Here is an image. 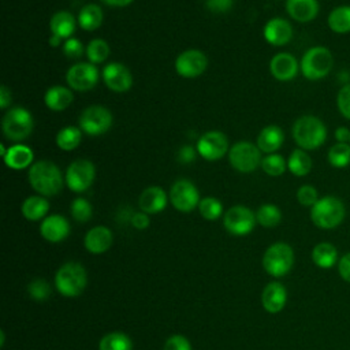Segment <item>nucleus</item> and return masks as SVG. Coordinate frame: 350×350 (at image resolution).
<instances>
[{
  "instance_id": "f257e3e1",
  "label": "nucleus",
  "mask_w": 350,
  "mask_h": 350,
  "mask_svg": "<svg viewBox=\"0 0 350 350\" xmlns=\"http://www.w3.org/2000/svg\"><path fill=\"white\" fill-rule=\"evenodd\" d=\"M27 180L31 189L44 197L59 194L66 183L59 165L51 160L34 161L27 171Z\"/></svg>"
},
{
  "instance_id": "f03ea898",
  "label": "nucleus",
  "mask_w": 350,
  "mask_h": 350,
  "mask_svg": "<svg viewBox=\"0 0 350 350\" xmlns=\"http://www.w3.org/2000/svg\"><path fill=\"white\" fill-rule=\"evenodd\" d=\"M293 139L304 150H316L327 139V126L314 115L299 116L291 127Z\"/></svg>"
},
{
  "instance_id": "7ed1b4c3",
  "label": "nucleus",
  "mask_w": 350,
  "mask_h": 350,
  "mask_svg": "<svg viewBox=\"0 0 350 350\" xmlns=\"http://www.w3.org/2000/svg\"><path fill=\"white\" fill-rule=\"evenodd\" d=\"M345 215V204L335 196H324L310 208V219L313 224L321 230L338 227L343 221Z\"/></svg>"
},
{
  "instance_id": "20e7f679",
  "label": "nucleus",
  "mask_w": 350,
  "mask_h": 350,
  "mask_svg": "<svg viewBox=\"0 0 350 350\" xmlns=\"http://www.w3.org/2000/svg\"><path fill=\"white\" fill-rule=\"evenodd\" d=\"M334 67V56L327 46L316 45L302 55L299 62L301 74L309 81L325 78Z\"/></svg>"
},
{
  "instance_id": "39448f33",
  "label": "nucleus",
  "mask_w": 350,
  "mask_h": 350,
  "mask_svg": "<svg viewBox=\"0 0 350 350\" xmlns=\"http://www.w3.org/2000/svg\"><path fill=\"white\" fill-rule=\"evenodd\" d=\"M34 129L31 113L23 107L10 108L1 119V131L7 139L21 144L30 137Z\"/></svg>"
},
{
  "instance_id": "423d86ee",
  "label": "nucleus",
  "mask_w": 350,
  "mask_h": 350,
  "mask_svg": "<svg viewBox=\"0 0 350 350\" xmlns=\"http://www.w3.org/2000/svg\"><path fill=\"white\" fill-rule=\"evenodd\" d=\"M86 282L88 276L85 268L74 261L62 265L55 276L57 291L68 298L81 295L86 287Z\"/></svg>"
},
{
  "instance_id": "0eeeda50",
  "label": "nucleus",
  "mask_w": 350,
  "mask_h": 350,
  "mask_svg": "<svg viewBox=\"0 0 350 350\" xmlns=\"http://www.w3.org/2000/svg\"><path fill=\"white\" fill-rule=\"evenodd\" d=\"M230 165L242 174L254 172L261 165V150L249 141H238L228 150Z\"/></svg>"
},
{
  "instance_id": "6e6552de",
  "label": "nucleus",
  "mask_w": 350,
  "mask_h": 350,
  "mask_svg": "<svg viewBox=\"0 0 350 350\" xmlns=\"http://www.w3.org/2000/svg\"><path fill=\"white\" fill-rule=\"evenodd\" d=\"M294 264V252L290 245L278 242L271 245L262 256V267L271 276L280 278L290 272Z\"/></svg>"
},
{
  "instance_id": "1a4fd4ad",
  "label": "nucleus",
  "mask_w": 350,
  "mask_h": 350,
  "mask_svg": "<svg viewBox=\"0 0 350 350\" xmlns=\"http://www.w3.org/2000/svg\"><path fill=\"white\" fill-rule=\"evenodd\" d=\"M113 118L111 111L104 107V105H89L86 107L78 119V126L82 130V133L90 135V137H96V135H101L105 134L111 126H112Z\"/></svg>"
},
{
  "instance_id": "9d476101",
  "label": "nucleus",
  "mask_w": 350,
  "mask_h": 350,
  "mask_svg": "<svg viewBox=\"0 0 350 350\" xmlns=\"http://www.w3.org/2000/svg\"><path fill=\"white\" fill-rule=\"evenodd\" d=\"M96 167L88 159H77L66 170L64 179L67 187L74 193L86 191L94 182Z\"/></svg>"
},
{
  "instance_id": "9b49d317",
  "label": "nucleus",
  "mask_w": 350,
  "mask_h": 350,
  "mask_svg": "<svg viewBox=\"0 0 350 350\" xmlns=\"http://www.w3.org/2000/svg\"><path fill=\"white\" fill-rule=\"evenodd\" d=\"M200 193L196 185L189 179H178L170 189V202L172 206L183 213H189L198 208Z\"/></svg>"
},
{
  "instance_id": "f8f14e48",
  "label": "nucleus",
  "mask_w": 350,
  "mask_h": 350,
  "mask_svg": "<svg viewBox=\"0 0 350 350\" xmlns=\"http://www.w3.org/2000/svg\"><path fill=\"white\" fill-rule=\"evenodd\" d=\"M197 153L208 161H216L228 154L230 145L228 138L219 130H211L204 133L196 145Z\"/></svg>"
},
{
  "instance_id": "ddd939ff",
  "label": "nucleus",
  "mask_w": 350,
  "mask_h": 350,
  "mask_svg": "<svg viewBox=\"0 0 350 350\" xmlns=\"http://www.w3.org/2000/svg\"><path fill=\"white\" fill-rule=\"evenodd\" d=\"M66 82L71 90H90L98 82V70L90 62H78L67 70Z\"/></svg>"
},
{
  "instance_id": "4468645a",
  "label": "nucleus",
  "mask_w": 350,
  "mask_h": 350,
  "mask_svg": "<svg viewBox=\"0 0 350 350\" xmlns=\"http://www.w3.org/2000/svg\"><path fill=\"white\" fill-rule=\"evenodd\" d=\"M256 215L243 205H234L231 206L223 217L224 228L237 237H242L253 231L256 226Z\"/></svg>"
},
{
  "instance_id": "2eb2a0df",
  "label": "nucleus",
  "mask_w": 350,
  "mask_h": 350,
  "mask_svg": "<svg viewBox=\"0 0 350 350\" xmlns=\"http://www.w3.org/2000/svg\"><path fill=\"white\" fill-rule=\"evenodd\" d=\"M175 71L183 78H197L208 67V57L200 49H186L175 59Z\"/></svg>"
},
{
  "instance_id": "dca6fc26",
  "label": "nucleus",
  "mask_w": 350,
  "mask_h": 350,
  "mask_svg": "<svg viewBox=\"0 0 350 350\" xmlns=\"http://www.w3.org/2000/svg\"><path fill=\"white\" fill-rule=\"evenodd\" d=\"M104 85L115 92V93H124L131 89L133 86V74L131 71L122 63L112 62L108 63L101 72Z\"/></svg>"
},
{
  "instance_id": "f3484780",
  "label": "nucleus",
  "mask_w": 350,
  "mask_h": 350,
  "mask_svg": "<svg viewBox=\"0 0 350 350\" xmlns=\"http://www.w3.org/2000/svg\"><path fill=\"white\" fill-rule=\"evenodd\" d=\"M299 71V63L294 55L288 52H279L272 56L269 62L271 75L280 82H288L297 77Z\"/></svg>"
},
{
  "instance_id": "a211bd4d",
  "label": "nucleus",
  "mask_w": 350,
  "mask_h": 350,
  "mask_svg": "<svg viewBox=\"0 0 350 350\" xmlns=\"http://www.w3.org/2000/svg\"><path fill=\"white\" fill-rule=\"evenodd\" d=\"M293 33L291 23L284 18H272L262 29L265 41L273 46H283L288 44L293 38Z\"/></svg>"
},
{
  "instance_id": "6ab92c4d",
  "label": "nucleus",
  "mask_w": 350,
  "mask_h": 350,
  "mask_svg": "<svg viewBox=\"0 0 350 350\" xmlns=\"http://www.w3.org/2000/svg\"><path fill=\"white\" fill-rule=\"evenodd\" d=\"M40 234L48 242H62L70 234V223L62 215L46 216L40 224Z\"/></svg>"
},
{
  "instance_id": "aec40b11",
  "label": "nucleus",
  "mask_w": 350,
  "mask_h": 350,
  "mask_svg": "<svg viewBox=\"0 0 350 350\" xmlns=\"http://www.w3.org/2000/svg\"><path fill=\"white\" fill-rule=\"evenodd\" d=\"M167 194L160 186H149L138 197V206L145 213H159L167 206Z\"/></svg>"
},
{
  "instance_id": "412c9836",
  "label": "nucleus",
  "mask_w": 350,
  "mask_h": 350,
  "mask_svg": "<svg viewBox=\"0 0 350 350\" xmlns=\"http://www.w3.org/2000/svg\"><path fill=\"white\" fill-rule=\"evenodd\" d=\"M112 238V231L108 227L96 226L86 232L83 245L88 249V252L93 254H101L111 247Z\"/></svg>"
},
{
  "instance_id": "4be33fe9",
  "label": "nucleus",
  "mask_w": 350,
  "mask_h": 350,
  "mask_svg": "<svg viewBox=\"0 0 350 350\" xmlns=\"http://www.w3.org/2000/svg\"><path fill=\"white\" fill-rule=\"evenodd\" d=\"M286 11L291 19L306 23L317 16L320 5L317 0H286Z\"/></svg>"
},
{
  "instance_id": "5701e85b",
  "label": "nucleus",
  "mask_w": 350,
  "mask_h": 350,
  "mask_svg": "<svg viewBox=\"0 0 350 350\" xmlns=\"http://www.w3.org/2000/svg\"><path fill=\"white\" fill-rule=\"evenodd\" d=\"M287 301V291L284 286L279 282H271L265 286L261 294V302L267 312L278 313L280 312Z\"/></svg>"
},
{
  "instance_id": "b1692460",
  "label": "nucleus",
  "mask_w": 350,
  "mask_h": 350,
  "mask_svg": "<svg viewBox=\"0 0 350 350\" xmlns=\"http://www.w3.org/2000/svg\"><path fill=\"white\" fill-rule=\"evenodd\" d=\"M3 160L8 168L19 171L31 167V164L34 163V153L27 145L15 144L8 148Z\"/></svg>"
},
{
  "instance_id": "393cba45",
  "label": "nucleus",
  "mask_w": 350,
  "mask_h": 350,
  "mask_svg": "<svg viewBox=\"0 0 350 350\" xmlns=\"http://www.w3.org/2000/svg\"><path fill=\"white\" fill-rule=\"evenodd\" d=\"M284 142V133L276 124L265 126L257 135V146L262 153H276Z\"/></svg>"
},
{
  "instance_id": "a878e982",
  "label": "nucleus",
  "mask_w": 350,
  "mask_h": 350,
  "mask_svg": "<svg viewBox=\"0 0 350 350\" xmlns=\"http://www.w3.org/2000/svg\"><path fill=\"white\" fill-rule=\"evenodd\" d=\"M72 101H74L72 90L62 85L51 86L44 94V104L46 105V108L55 112L64 111L71 105Z\"/></svg>"
},
{
  "instance_id": "bb28decb",
  "label": "nucleus",
  "mask_w": 350,
  "mask_h": 350,
  "mask_svg": "<svg viewBox=\"0 0 350 350\" xmlns=\"http://www.w3.org/2000/svg\"><path fill=\"white\" fill-rule=\"evenodd\" d=\"M78 21L75 16L68 11H57L51 16L49 21V29L51 34L60 37L62 40H67L72 37V33L75 31Z\"/></svg>"
},
{
  "instance_id": "cd10ccee",
  "label": "nucleus",
  "mask_w": 350,
  "mask_h": 350,
  "mask_svg": "<svg viewBox=\"0 0 350 350\" xmlns=\"http://www.w3.org/2000/svg\"><path fill=\"white\" fill-rule=\"evenodd\" d=\"M104 19V14L103 10L98 4L90 3L83 5L77 16L78 21V26L85 30V31H94L97 30Z\"/></svg>"
},
{
  "instance_id": "c85d7f7f",
  "label": "nucleus",
  "mask_w": 350,
  "mask_h": 350,
  "mask_svg": "<svg viewBox=\"0 0 350 350\" xmlns=\"http://www.w3.org/2000/svg\"><path fill=\"white\" fill-rule=\"evenodd\" d=\"M21 211L27 220L37 221L46 217V213L49 211V202L44 196H30L22 202Z\"/></svg>"
},
{
  "instance_id": "c756f323",
  "label": "nucleus",
  "mask_w": 350,
  "mask_h": 350,
  "mask_svg": "<svg viewBox=\"0 0 350 350\" xmlns=\"http://www.w3.org/2000/svg\"><path fill=\"white\" fill-rule=\"evenodd\" d=\"M327 25L336 34L350 33V4H340L332 8L327 16Z\"/></svg>"
},
{
  "instance_id": "7c9ffc66",
  "label": "nucleus",
  "mask_w": 350,
  "mask_h": 350,
  "mask_svg": "<svg viewBox=\"0 0 350 350\" xmlns=\"http://www.w3.org/2000/svg\"><path fill=\"white\" fill-rule=\"evenodd\" d=\"M312 157L309 156L308 150H304L301 148H295L287 159V170L294 176H306L312 171Z\"/></svg>"
},
{
  "instance_id": "2f4dec72",
  "label": "nucleus",
  "mask_w": 350,
  "mask_h": 350,
  "mask_svg": "<svg viewBox=\"0 0 350 350\" xmlns=\"http://www.w3.org/2000/svg\"><path fill=\"white\" fill-rule=\"evenodd\" d=\"M312 260L317 267L323 269H328L336 264L338 250L329 242L317 243L312 250Z\"/></svg>"
},
{
  "instance_id": "473e14b6",
  "label": "nucleus",
  "mask_w": 350,
  "mask_h": 350,
  "mask_svg": "<svg viewBox=\"0 0 350 350\" xmlns=\"http://www.w3.org/2000/svg\"><path fill=\"white\" fill-rule=\"evenodd\" d=\"M82 139V130L77 126H66L60 129L55 137L56 145L59 149L71 152L77 149Z\"/></svg>"
},
{
  "instance_id": "72a5a7b5",
  "label": "nucleus",
  "mask_w": 350,
  "mask_h": 350,
  "mask_svg": "<svg viewBox=\"0 0 350 350\" xmlns=\"http://www.w3.org/2000/svg\"><path fill=\"white\" fill-rule=\"evenodd\" d=\"M85 53H86V57L90 63L100 64V63H104L109 57L111 48H109V44L105 40L93 38L88 42Z\"/></svg>"
},
{
  "instance_id": "f704fd0d",
  "label": "nucleus",
  "mask_w": 350,
  "mask_h": 350,
  "mask_svg": "<svg viewBox=\"0 0 350 350\" xmlns=\"http://www.w3.org/2000/svg\"><path fill=\"white\" fill-rule=\"evenodd\" d=\"M327 160L334 168H346L350 164V144H334L327 152Z\"/></svg>"
},
{
  "instance_id": "c9c22d12",
  "label": "nucleus",
  "mask_w": 350,
  "mask_h": 350,
  "mask_svg": "<svg viewBox=\"0 0 350 350\" xmlns=\"http://www.w3.org/2000/svg\"><path fill=\"white\" fill-rule=\"evenodd\" d=\"M131 339L123 332H109L98 343V350H131Z\"/></svg>"
},
{
  "instance_id": "e433bc0d",
  "label": "nucleus",
  "mask_w": 350,
  "mask_h": 350,
  "mask_svg": "<svg viewBox=\"0 0 350 350\" xmlns=\"http://www.w3.org/2000/svg\"><path fill=\"white\" fill-rule=\"evenodd\" d=\"M256 220L265 228L276 227L282 220L280 209L273 204H264L256 212Z\"/></svg>"
},
{
  "instance_id": "4c0bfd02",
  "label": "nucleus",
  "mask_w": 350,
  "mask_h": 350,
  "mask_svg": "<svg viewBox=\"0 0 350 350\" xmlns=\"http://www.w3.org/2000/svg\"><path fill=\"white\" fill-rule=\"evenodd\" d=\"M260 167L269 176H280L287 170V160L279 153H269L262 157Z\"/></svg>"
},
{
  "instance_id": "58836bf2",
  "label": "nucleus",
  "mask_w": 350,
  "mask_h": 350,
  "mask_svg": "<svg viewBox=\"0 0 350 350\" xmlns=\"http://www.w3.org/2000/svg\"><path fill=\"white\" fill-rule=\"evenodd\" d=\"M200 215L206 220H216L223 213L221 202L215 197H205L198 204Z\"/></svg>"
},
{
  "instance_id": "ea45409f",
  "label": "nucleus",
  "mask_w": 350,
  "mask_h": 350,
  "mask_svg": "<svg viewBox=\"0 0 350 350\" xmlns=\"http://www.w3.org/2000/svg\"><path fill=\"white\" fill-rule=\"evenodd\" d=\"M70 211H71L72 219L79 221V223L89 221L92 219V215H93V208H92L90 202L86 198H82V197H78V198L72 200Z\"/></svg>"
},
{
  "instance_id": "a19ab883",
  "label": "nucleus",
  "mask_w": 350,
  "mask_h": 350,
  "mask_svg": "<svg viewBox=\"0 0 350 350\" xmlns=\"http://www.w3.org/2000/svg\"><path fill=\"white\" fill-rule=\"evenodd\" d=\"M319 191L314 186L312 185H302L297 190V201L302 206H309L312 208L317 201H319Z\"/></svg>"
},
{
  "instance_id": "79ce46f5",
  "label": "nucleus",
  "mask_w": 350,
  "mask_h": 350,
  "mask_svg": "<svg viewBox=\"0 0 350 350\" xmlns=\"http://www.w3.org/2000/svg\"><path fill=\"white\" fill-rule=\"evenodd\" d=\"M29 295L36 299V301H45L51 295V286L48 284L46 280L42 279H36L29 283L27 286Z\"/></svg>"
},
{
  "instance_id": "37998d69",
  "label": "nucleus",
  "mask_w": 350,
  "mask_h": 350,
  "mask_svg": "<svg viewBox=\"0 0 350 350\" xmlns=\"http://www.w3.org/2000/svg\"><path fill=\"white\" fill-rule=\"evenodd\" d=\"M336 107L339 113L350 120V83H345L336 94Z\"/></svg>"
},
{
  "instance_id": "c03bdc74",
  "label": "nucleus",
  "mask_w": 350,
  "mask_h": 350,
  "mask_svg": "<svg viewBox=\"0 0 350 350\" xmlns=\"http://www.w3.org/2000/svg\"><path fill=\"white\" fill-rule=\"evenodd\" d=\"M62 48H63L64 56L71 60L79 59L83 55V52L86 51V48L82 45V42L75 37H70V38L64 40Z\"/></svg>"
},
{
  "instance_id": "a18cd8bd",
  "label": "nucleus",
  "mask_w": 350,
  "mask_h": 350,
  "mask_svg": "<svg viewBox=\"0 0 350 350\" xmlns=\"http://www.w3.org/2000/svg\"><path fill=\"white\" fill-rule=\"evenodd\" d=\"M163 350H191V346L183 335H172L165 340Z\"/></svg>"
},
{
  "instance_id": "49530a36",
  "label": "nucleus",
  "mask_w": 350,
  "mask_h": 350,
  "mask_svg": "<svg viewBox=\"0 0 350 350\" xmlns=\"http://www.w3.org/2000/svg\"><path fill=\"white\" fill-rule=\"evenodd\" d=\"M234 0H205V7L215 14H223L231 10Z\"/></svg>"
},
{
  "instance_id": "de8ad7c7",
  "label": "nucleus",
  "mask_w": 350,
  "mask_h": 350,
  "mask_svg": "<svg viewBox=\"0 0 350 350\" xmlns=\"http://www.w3.org/2000/svg\"><path fill=\"white\" fill-rule=\"evenodd\" d=\"M197 149L191 145H183L178 150V161L182 164H189L196 160Z\"/></svg>"
},
{
  "instance_id": "09e8293b",
  "label": "nucleus",
  "mask_w": 350,
  "mask_h": 350,
  "mask_svg": "<svg viewBox=\"0 0 350 350\" xmlns=\"http://www.w3.org/2000/svg\"><path fill=\"white\" fill-rule=\"evenodd\" d=\"M338 272L340 275V278L350 283V252L346 253L338 262Z\"/></svg>"
},
{
  "instance_id": "8fccbe9b",
  "label": "nucleus",
  "mask_w": 350,
  "mask_h": 350,
  "mask_svg": "<svg viewBox=\"0 0 350 350\" xmlns=\"http://www.w3.org/2000/svg\"><path fill=\"white\" fill-rule=\"evenodd\" d=\"M149 223H150V220H149V216H148V213H145V212H135V213H133V216H131V224H133V227L134 228H137V230H145V228H148L149 227Z\"/></svg>"
},
{
  "instance_id": "3c124183",
  "label": "nucleus",
  "mask_w": 350,
  "mask_h": 350,
  "mask_svg": "<svg viewBox=\"0 0 350 350\" xmlns=\"http://www.w3.org/2000/svg\"><path fill=\"white\" fill-rule=\"evenodd\" d=\"M11 101H12L11 90L5 85H1L0 86V108L7 109L11 105Z\"/></svg>"
},
{
  "instance_id": "603ef678",
  "label": "nucleus",
  "mask_w": 350,
  "mask_h": 350,
  "mask_svg": "<svg viewBox=\"0 0 350 350\" xmlns=\"http://www.w3.org/2000/svg\"><path fill=\"white\" fill-rule=\"evenodd\" d=\"M334 135H335L336 142H346V144H349V141H350V129H347L346 126H339V127L335 129Z\"/></svg>"
},
{
  "instance_id": "864d4df0",
  "label": "nucleus",
  "mask_w": 350,
  "mask_h": 350,
  "mask_svg": "<svg viewBox=\"0 0 350 350\" xmlns=\"http://www.w3.org/2000/svg\"><path fill=\"white\" fill-rule=\"evenodd\" d=\"M104 4L109 5V7H115V8H119V7H127L130 5L134 0H101Z\"/></svg>"
},
{
  "instance_id": "5fc2aeb1",
  "label": "nucleus",
  "mask_w": 350,
  "mask_h": 350,
  "mask_svg": "<svg viewBox=\"0 0 350 350\" xmlns=\"http://www.w3.org/2000/svg\"><path fill=\"white\" fill-rule=\"evenodd\" d=\"M62 38L60 37H57V36H53V34H51V37H49V45L51 46H59L60 44H62Z\"/></svg>"
},
{
  "instance_id": "6e6d98bb",
  "label": "nucleus",
  "mask_w": 350,
  "mask_h": 350,
  "mask_svg": "<svg viewBox=\"0 0 350 350\" xmlns=\"http://www.w3.org/2000/svg\"><path fill=\"white\" fill-rule=\"evenodd\" d=\"M349 144H350V141H349Z\"/></svg>"
}]
</instances>
